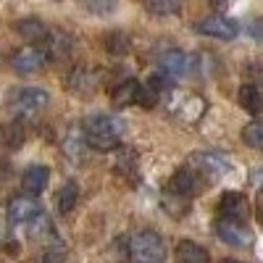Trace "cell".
Instances as JSON below:
<instances>
[{
    "instance_id": "obj_9",
    "label": "cell",
    "mask_w": 263,
    "mask_h": 263,
    "mask_svg": "<svg viewBox=\"0 0 263 263\" xmlns=\"http://www.w3.org/2000/svg\"><path fill=\"white\" fill-rule=\"evenodd\" d=\"M218 213L221 218H232V221H245L250 216V203L242 192H224L218 200Z\"/></svg>"
},
{
    "instance_id": "obj_28",
    "label": "cell",
    "mask_w": 263,
    "mask_h": 263,
    "mask_svg": "<svg viewBox=\"0 0 263 263\" xmlns=\"http://www.w3.org/2000/svg\"><path fill=\"white\" fill-rule=\"evenodd\" d=\"M258 218L263 221V190H260V195H258Z\"/></svg>"
},
{
    "instance_id": "obj_26",
    "label": "cell",
    "mask_w": 263,
    "mask_h": 263,
    "mask_svg": "<svg viewBox=\"0 0 263 263\" xmlns=\"http://www.w3.org/2000/svg\"><path fill=\"white\" fill-rule=\"evenodd\" d=\"M116 166H119V171H126V174L135 171V168H137V153L124 150L121 156H119V163H116Z\"/></svg>"
},
{
    "instance_id": "obj_22",
    "label": "cell",
    "mask_w": 263,
    "mask_h": 263,
    "mask_svg": "<svg viewBox=\"0 0 263 263\" xmlns=\"http://www.w3.org/2000/svg\"><path fill=\"white\" fill-rule=\"evenodd\" d=\"M129 48H132V37L124 32H111L105 37V50L111 55H124V53H129Z\"/></svg>"
},
{
    "instance_id": "obj_13",
    "label": "cell",
    "mask_w": 263,
    "mask_h": 263,
    "mask_svg": "<svg viewBox=\"0 0 263 263\" xmlns=\"http://www.w3.org/2000/svg\"><path fill=\"white\" fill-rule=\"evenodd\" d=\"M48 179H50V171L48 166H29L24 171V177H21V184L29 195H40L42 190L48 187Z\"/></svg>"
},
{
    "instance_id": "obj_29",
    "label": "cell",
    "mask_w": 263,
    "mask_h": 263,
    "mask_svg": "<svg viewBox=\"0 0 263 263\" xmlns=\"http://www.w3.org/2000/svg\"><path fill=\"white\" fill-rule=\"evenodd\" d=\"M3 242H6V229H3V224H0V248H3Z\"/></svg>"
},
{
    "instance_id": "obj_19",
    "label": "cell",
    "mask_w": 263,
    "mask_h": 263,
    "mask_svg": "<svg viewBox=\"0 0 263 263\" xmlns=\"http://www.w3.org/2000/svg\"><path fill=\"white\" fill-rule=\"evenodd\" d=\"M45 50H48V55H53V58L66 55V53L71 50V37L63 34V32H48V37H45Z\"/></svg>"
},
{
    "instance_id": "obj_6",
    "label": "cell",
    "mask_w": 263,
    "mask_h": 263,
    "mask_svg": "<svg viewBox=\"0 0 263 263\" xmlns=\"http://www.w3.org/2000/svg\"><path fill=\"white\" fill-rule=\"evenodd\" d=\"M216 234L221 237V242L232 248H250L253 245V232L242 221H232V218H218L216 221Z\"/></svg>"
},
{
    "instance_id": "obj_25",
    "label": "cell",
    "mask_w": 263,
    "mask_h": 263,
    "mask_svg": "<svg viewBox=\"0 0 263 263\" xmlns=\"http://www.w3.org/2000/svg\"><path fill=\"white\" fill-rule=\"evenodd\" d=\"M84 8L98 13V16H105L116 8V0H84Z\"/></svg>"
},
{
    "instance_id": "obj_1",
    "label": "cell",
    "mask_w": 263,
    "mask_h": 263,
    "mask_svg": "<svg viewBox=\"0 0 263 263\" xmlns=\"http://www.w3.org/2000/svg\"><path fill=\"white\" fill-rule=\"evenodd\" d=\"M126 132V124L111 114H92L84 119V142L95 150H116L121 145V137Z\"/></svg>"
},
{
    "instance_id": "obj_24",
    "label": "cell",
    "mask_w": 263,
    "mask_h": 263,
    "mask_svg": "<svg viewBox=\"0 0 263 263\" xmlns=\"http://www.w3.org/2000/svg\"><path fill=\"white\" fill-rule=\"evenodd\" d=\"M111 255L116 258V263H126L129 260V239L126 237H116L114 239V245H111Z\"/></svg>"
},
{
    "instance_id": "obj_7",
    "label": "cell",
    "mask_w": 263,
    "mask_h": 263,
    "mask_svg": "<svg viewBox=\"0 0 263 263\" xmlns=\"http://www.w3.org/2000/svg\"><path fill=\"white\" fill-rule=\"evenodd\" d=\"M48 58L50 55H48L45 48H34V45L32 48H21V50H16L11 55V69L18 71V74H32V71L42 69Z\"/></svg>"
},
{
    "instance_id": "obj_4",
    "label": "cell",
    "mask_w": 263,
    "mask_h": 263,
    "mask_svg": "<svg viewBox=\"0 0 263 263\" xmlns=\"http://www.w3.org/2000/svg\"><path fill=\"white\" fill-rule=\"evenodd\" d=\"M190 168L195 171H203L208 177H218V174H227L232 168V161L227 153H218V150H200L190 158Z\"/></svg>"
},
{
    "instance_id": "obj_16",
    "label": "cell",
    "mask_w": 263,
    "mask_h": 263,
    "mask_svg": "<svg viewBox=\"0 0 263 263\" xmlns=\"http://www.w3.org/2000/svg\"><path fill=\"white\" fill-rule=\"evenodd\" d=\"M237 100L248 114H260L263 111V92H260L258 84H242L239 92H237Z\"/></svg>"
},
{
    "instance_id": "obj_30",
    "label": "cell",
    "mask_w": 263,
    "mask_h": 263,
    "mask_svg": "<svg viewBox=\"0 0 263 263\" xmlns=\"http://www.w3.org/2000/svg\"><path fill=\"white\" fill-rule=\"evenodd\" d=\"M221 263H242V260H234V258H224Z\"/></svg>"
},
{
    "instance_id": "obj_12",
    "label": "cell",
    "mask_w": 263,
    "mask_h": 263,
    "mask_svg": "<svg viewBox=\"0 0 263 263\" xmlns=\"http://www.w3.org/2000/svg\"><path fill=\"white\" fill-rule=\"evenodd\" d=\"M174 260L177 263H211V255L203 245L192 242V239H182L174 250Z\"/></svg>"
},
{
    "instance_id": "obj_27",
    "label": "cell",
    "mask_w": 263,
    "mask_h": 263,
    "mask_svg": "<svg viewBox=\"0 0 263 263\" xmlns=\"http://www.w3.org/2000/svg\"><path fill=\"white\" fill-rule=\"evenodd\" d=\"M253 184H258V187L263 190V168H258V171L253 174Z\"/></svg>"
},
{
    "instance_id": "obj_20",
    "label": "cell",
    "mask_w": 263,
    "mask_h": 263,
    "mask_svg": "<svg viewBox=\"0 0 263 263\" xmlns=\"http://www.w3.org/2000/svg\"><path fill=\"white\" fill-rule=\"evenodd\" d=\"M77 200H79V187L74 182H66L58 190V195H55V205H58L61 213H71L74 205H77Z\"/></svg>"
},
{
    "instance_id": "obj_11",
    "label": "cell",
    "mask_w": 263,
    "mask_h": 263,
    "mask_svg": "<svg viewBox=\"0 0 263 263\" xmlns=\"http://www.w3.org/2000/svg\"><path fill=\"white\" fill-rule=\"evenodd\" d=\"M168 192L179 195V197H190L197 192V174L195 168H179L174 171V177L168 182Z\"/></svg>"
},
{
    "instance_id": "obj_18",
    "label": "cell",
    "mask_w": 263,
    "mask_h": 263,
    "mask_svg": "<svg viewBox=\"0 0 263 263\" xmlns=\"http://www.w3.org/2000/svg\"><path fill=\"white\" fill-rule=\"evenodd\" d=\"M13 29L21 34V37H24V40H32V42H37V40H45L48 37V27L45 24H42V21L40 18H21V21H16V24H13Z\"/></svg>"
},
{
    "instance_id": "obj_2",
    "label": "cell",
    "mask_w": 263,
    "mask_h": 263,
    "mask_svg": "<svg viewBox=\"0 0 263 263\" xmlns=\"http://www.w3.org/2000/svg\"><path fill=\"white\" fill-rule=\"evenodd\" d=\"M129 253L135 263H163L166 260V242L158 232L142 229L129 239Z\"/></svg>"
},
{
    "instance_id": "obj_5",
    "label": "cell",
    "mask_w": 263,
    "mask_h": 263,
    "mask_svg": "<svg viewBox=\"0 0 263 263\" xmlns=\"http://www.w3.org/2000/svg\"><path fill=\"white\" fill-rule=\"evenodd\" d=\"M195 32L205 34V37H213V40H234L239 34V27H237V21L216 13V16H205V18L197 21Z\"/></svg>"
},
{
    "instance_id": "obj_23",
    "label": "cell",
    "mask_w": 263,
    "mask_h": 263,
    "mask_svg": "<svg viewBox=\"0 0 263 263\" xmlns=\"http://www.w3.org/2000/svg\"><path fill=\"white\" fill-rule=\"evenodd\" d=\"M147 11L158 13V16H171L182 11V0H145Z\"/></svg>"
},
{
    "instance_id": "obj_10",
    "label": "cell",
    "mask_w": 263,
    "mask_h": 263,
    "mask_svg": "<svg viewBox=\"0 0 263 263\" xmlns=\"http://www.w3.org/2000/svg\"><path fill=\"white\" fill-rule=\"evenodd\" d=\"M158 63H161V74H166L168 79L182 77V74H187L192 69V58L187 53H182V50H166Z\"/></svg>"
},
{
    "instance_id": "obj_21",
    "label": "cell",
    "mask_w": 263,
    "mask_h": 263,
    "mask_svg": "<svg viewBox=\"0 0 263 263\" xmlns=\"http://www.w3.org/2000/svg\"><path fill=\"white\" fill-rule=\"evenodd\" d=\"M242 142L253 150H263V121H250L242 126Z\"/></svg>"
},
{
    "instance_id": "obj_8",
    "label": "cell",
    "mask_w": 263,
    "mask_h": 263,
    "mask_svg": "<svg viewBox=\"0 0 263 263\" xmlns=\"http://www.w3.org/2000/svg\"><path fill=\"white\" fill-rule=\"evenodd\" d=\"M42 213V205L37 200V195H16L13 200L8 203V218L13 224H29L34 216Z\"/></svg>"
},
{
    "instance_id": "obj_15",
    "label": "cell",
    "mask_w": 263,
    "mask_h": 263,
    "mask_svg": "<svg viewBox=\"0 0 263 263\" xmlns=\"http://www.w3.org/2000/svg\"><path fill=\"white\" fill-rule=\"evenodd\" d=\"M27 140V132L18 121H8V124H0V147L3 150H16L21 147Z\"/></svg>"
},
{
    "instance_id": "obj_3",
    "label": "cell",
    "mask_w": 263,
    "mask_h": 263,
    "mask_svg": "<svg viewBox=\"0 0 263 263\" xmlns=\"http://www.w3.org/2000/svg\"><path fill=\"white\" fill-rule=\"evenodd\" d=\"M48 100H50V95L42 87H18V90L11 92L8 108L16 116H32V114H40L48 105Z\"/></svg>"
},
{
    "instance_id": "obj_17",
    "label": "cell",
    "mask_w": 263,
    "mask_h": 263,
    "mask_svg": "<svg viewBox=\"0 0 263 263\" xmlns=\"http://www.w3.org/2000/svg\"><path fill=\"white\" fill-rule=\"evenodd\" d=\"M137 92H140V82L137 79H124L119 87H114L111 100H114L116 108H126L132 103H137Z\"/></svg>"
},
{
    "instance_id": "obj_14",
    "label": "cell",
    "mask_w": 263,
    "mask_h": 263,
    "mask_svg": "<svg viewBox=\"0 0 263 263\" xmlns=\"http://www.w3.org/2000/svg\"><path fill=\"white\" fill-rule=\"evenodd\" d=\"M69 90H74V92H92L95 87H98V77H95V71L92 69H87V66H79V69H74L71 74H69Z\"/></svg>"
}]
</instances>
